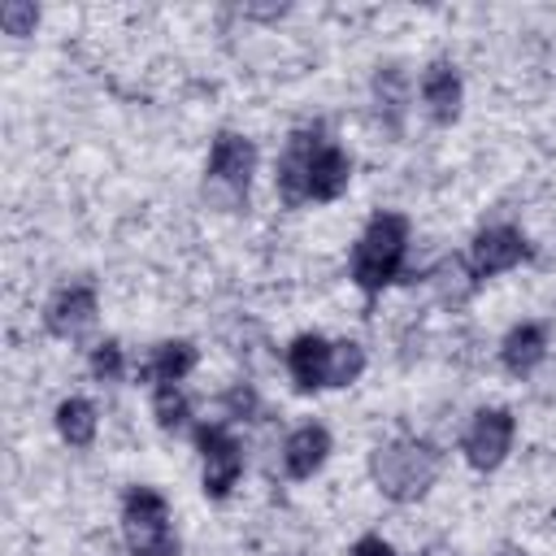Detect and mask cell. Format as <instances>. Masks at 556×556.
Returning <instances> with one entry per match:
<instances>
[{
	"instance_id": "obj_23",
	"label": "cell",
	"mask_w": 556,
	"mask_h": 556,
	"mask_svg": "<svg viewBox=\"0 0 556 556\" xmlns=\"http://www.w3.org/2000/svg\"><path fill=\"white\" fill-rule=\"evenodd\" d=\"M504 556H513V552H504Z\"/></svg>"
},
{
	"instance_id": "obj_4",
	"label": "cell",
	"mask_w": 556,
	"mask_h": 556,
	"mask_svg": "<svg viewBox=\"0 0 556 556\" xmlns=\"http://www.w3.org/2000/svg\"><path fill=\"white\" fill-rule=\"evenodd\" d=\"M252 169H256L252 139H243L235 130H222L213 139V152H208V187L213 191H226V200H239V195H248Z\"/></svg>"
},
{
	"instance_id": "obj_16",
	"label": "cell",
	"mask_w": 556,
	"mask_h": 556,
	"mask_svg": "<svg viewBox=\"0 0 556 556\" xmlns=\"http://www.w3.org/2000/svg\"><path fill=\"white\" fill-rule=\"evenodd\" d=\"M56 430H61V439L70 443V447H87L91 439H96V408L87 404V400H61L56 404Z\"/></svg>"
},
{
	"instance_id": "obj_7",
	"label": "cell",
	"mask_w": 556,
	"mask_h": 556,
	"mask_svg": "<svg viewBox=\"0 0 556 556\" xmlns=\"http://www.w3.org/2000/svg\"><path fill=\"white\" fill-rule=\"evenodd\" d=\"M326 143L321 130H295L282 161H278V191L287 204H304L308 200V165L317 156V148Z\"/></svg>"
},
{
	"instance_id": "obj_15",
	"label": "cell",
	"mask_w": 556,
	"mask_h": 556,
	"mask_svg": "<svg viewBox=\"0 0 556 556\" xmlns=\"http://www.w3.org/2000/svg\"><path fill=\"white\" fill-rule=\"evenodd\" d=\"M191 369H195V348H191L187 339H169V343L152 348V361L143 365V378H152V382L161 387V382L187 378Z\"/></svg>"
},
{
	"instance_id": "obj_12",
	"label": "cell",
	"mask_w": 556,
	"mask_h": 556,
	"mask_svg": "<svg viewBox=\"0 0 556 556\" xmlns=\"http://www.w3.org/2000/svg\"><path fill=\"white\" fill-rule=\"evenodd\" d=\"M421 100H426L434 122H443V126L456 122V113H460V74L447 61H434L421 74Z\"/></svg>"
},
{
	"instance_id": "obj_19",
	"label": "cell",
	"mask_w": 556,
	"mask_h": 556,
	"mask_svg": "<svg viewBox=\"0 0 556 556\" xmlns=\"http://www.w3.org/2000/svg\"><path fill=\"white\" fill-rule=\"evenodd\" d=\"M434 282H439V291H443V300H465L469 291H473V278H469V269L452 256V261H443L439 265V274H434Z\"/></svg>"
},
{
	"instance_id": "obj_22",
	"label": "cell",
	"mask_w": 556,
	"mask_h": 556,
	"mask_svg": "<svg viewBox=\"0 0 556 556\" xmlns=\"http://www.w3.org/2000/svg\"><path fill=\"white\" fill-rule=\"evenodd\" d=\"M352 556H395V547L387 539H378V534H365V539H356Z\"/></svg>"
},
{
	"instance_id": "obj_9",
	"label": "cell",
	"mask_w": 556,
	"mask_h": 556,
	"mask_svg": "<svg viewBox=\"0 0 556 556\" xmlns=\"http://www.w3.org/2000/svg\"><path fill=\"white\" fill-rule=\"evenodd\" d=\"M521 256H526V239H521V230H513V226H486V230L473 239V248H469V261H473V274H478V278L504 274V269H513Z\"/></svg>"
},
{
	"instance_id": "obj_3",
	"label": "cell",
	"mask_w": 556,
	"mask_h": 556,
	"mask_svg": "<svg viewBox=\"0 0 556 556\" xmlns=\"http://www.w3.org/2000/svg\"><path fill=\"white\" fill-rule=\"evenodd\" d=\"M122 534L135 556H178V534L169 526V504L152 486H135L122 500Z\"/></svg>"
},
{
	"instance_id": "obj_2",
	"label": "cell",
	"mask_w": 556,
	"mask_h": 556,
	"mask_svg": "<svg viewBox=\"0 0 556 556\" xmlns=\"http://www.w3.org/2000/svg\"><path fill=\"white\" fill-rule=\"evenodd\" d=\"M439 473V452L426 439H395L374 452V482L382 486L387 500H417Z\"/></svg>"
},
{
	"instance_id": "obj_10",
	"label": "cell",
	"mask_w": 556,
	"mask_h": 556,
	"mask_svg": "<svg viewBox=\"0 0 556 556\" xmlns=\"http://www.w3.org/2000/svg\"><path fill=\"white\" fill-rule=\"evenodd\" d=\"M287 369H291V378H295L300 391L326 387V378H330V343L321 334H300L287 348Z\"/></svg>"
},
{
	"instance_id": "obj_20",
	"label": "cell",
	"mask_w": 556,
	"mask_h": 556,
	"mask_svg": "<svg viewBox=\"0 0 556 556\" xmlns=\"http://www.w3.org/2000/svg\"><path fill=\"white\" fill-rule=\"evenodd\" d=\"M0 22H4V30H9V35H30V30H35V22H39V9H35V4H26V0H9V4L0 9Z\"/></svg>"
},
{
	"instance_id": "obj_8",
	"label": "cell",
	"mask_w": 556,
	"mask_h": 556,
	"mask_svg": "<svg viewBox=\"0 0 556 556\" xmlns=\"http://www.w3.org/2000/svg\"><path fill=\"white\" fill-rule=\"evenodd\" d=\"M96 321V291L87 282H74V287H61L43 313V326L56 334V339H78L87 326Z\"/></svg>"
},
{
	"instance_id": "obj_11",
	"label": "cell",
	"mask_w": 556,
	"mask_h": 556,
	"mask_svg": "<svg viewBox=\"0 0 556 556\" xmlns=\"http://www.w3.org/2000/svg\"><path fill=\"white\" fill-rule=\"evenodd\" d=\"M348 178H352V161L343 148H334L330 139L317 148L313 165H308V200H334L348 191Z\"/></svg>"
},
{
	"instance_id": "obj_6",
	"label": "cell",
	"mask_w": 556,
	"mask_h": 556,
	"mask_svg": "<svg viewBox=\"0 0 556 556\" xmlns=\"http://www.w3.org/2000/svg\"><path fill=\"white\" fill-rule=\"evenodd\" d=\"M513 447V417L504 408H482L465 430V460L473 469H495Z\"/></svg>"
},
{
	"instance_id": "obj_21",
	"label": "cell",
	"mask_w": 556,
	"mask_h": 556,
	"mask_svg": "<svg viewBox=\"0 0 556 556\" xmlns=\"http://www.w3.org/2000/svg\"><path fill=\"white\" fill-rule=\"evenodd\" d=\"M122 369H126V361H122V348L109 339V343H100L96 352H91V374L96 378H104V382H117L122 378Z\"/></svg>"
},
{
	"instance_id": "obj_14",
	"label": "cell",
	"mask_w": 556,
	"mask_h": 556,
	"mask_svg": "<svg viewBox=\"0 0 556 556\" xmlns=\"http://www.w3.org/2000/svg\"><path fill=\"white\" fill-rule=\"evenodd\" d=\"M500 356H504V365H508L513 374H530V369L547 356V334H543V326H534V321L513 326V330L504 334Z\"/></svg>"
},
{
	"instance_id": "obj_1",
	"label": "cell",
	"mask_w": 556,
	"mask_h": 556,
	"mask_svg": "<svg viewBox=\"0 0 556 556\" xmlns=\"http://www.w3.org/2000/svg\"><path fill=\"white\" fill-rule=\"evenodd\" d=\"M404 252H408V222L400 213H378L365 226V235H361V243L352 252V278H356V287L365 295H378L400 274Z\"/></svg>"
},
{
	"instance_id": "obj_17",
	"label": "cell",
	"mask_w": 556,
	"mask_h": 556,
	"mask_svg": "<svg viewBox=\"0 0 556 556\" xmlns=\"http://www.w3.org/2000/svg\"><path fill=\"white\" fill-rule=\"evenodd\" d=\"M152 413L161 421V430H182L191 408H187V395L178 391V382H161L156 395H152Z\"/></svg>"
},
{
	"instance_id": "obj_5",
	"label": "cell",
	"mask_w": 556,
	"mask_h": 556,
	"mask_svg": "<svg viewBox=\"0 0 556 556\" xmlns=\"http://www.w3.org/2000/svg\"><path fill=\"white\" fill-rule=\"evenodd\" d=\"M195 443H200V456H204V495H208V500H226L230 486H235L239 473H243V452H239V443H235L222 426H200V430H195Z\"/></svg>"
},
{
	"instance_id": "obj_13",
	"label": "cell",
	"mask_w": 556,
	"mask_h": 556,
	"mask_svg": "<svg viewBox=\"0 0 556 556\" xmlns=\"http://www.w3.org/2000/svg\"><path fill=\"white\" fill-rule=\"evenodd\" d=\"M326 456H330V434H326V426H300V430L287 439V447H282V465H287L291 478H313V473L326 465Z\"/></svg>"
},
{
	"instance_id": "obj_18",
	"label": "cell",
	"mask_w": 556,
	"mask_h": 556,
	"mask_svg": "<svg viewBox=\"0 0 556 556\" xmlns=\"http://www.w3.org/2000/svg\"><path fill=\"white\" fill-rule=\"evenodd\" d=\"M361 369H365V352H361V343H330V378H326V387H348V382H356L361 378Z\"/></svg>"
}]
</instances>
